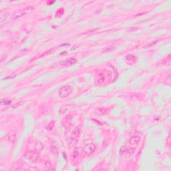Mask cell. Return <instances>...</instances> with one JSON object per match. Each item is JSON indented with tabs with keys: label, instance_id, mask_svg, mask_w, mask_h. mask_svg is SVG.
I'll return each instance as SVG.
<instances>
[{
	"label": "cell",
	"instance_id": "cell-1",
	"mask_svg": "<svg viewBox=\"0 0 171 171\" xmlns=\"http://www.w3.org/2000/svg\"><path fill=\"white\" fill-rule=\"evenodd\" d=\"M72 88L69 86H64L59 90V95L61 98H66L71 94Z\"/></svg>",
	"mask_w": 171,
	"mask_h": 171
},
{
	"label": "cell",
	"instance_id": "cell-2",
	"mask_svg": "<svg viewBox=\"0 0 171 171\" xmlns=\"http://www.w3.org/2000/svg\"><path fill=\"white\" fill-rule=\"evenodd\" d=\"M25 157L29 161H36L38 159V154L35 151H29L25 153Z\"/></svg>",
	"mask_w": 171,
	"mask_h": 171
},
{
	"label": "cell",
	"instance_id": "cell-3",
	"mask_svg": "<svg viewBox=\"0 0 171 171\" xmlns=\"http://www.w3.org/2000/svg\"><path fill=\"white\" fill-rule=\"evenodd\" d=\"M80 136V129L78 128H76L74 130L70 136V141L71 142H76V141L78 139Z\"/></svg>",
	"mask_w": 171,
	"mask_h": 171
},
{
	"label": "cell",
	"instance_id": "cell-4",
	"mask_svg": "<svg viewBox=\"0 0 171 171\" xmlns=\"http://www.w3.org/2000/svg\"><path fill=\"white\" fill-rule=\"evenodd\" d=\"M96 145L94 144H88L85 146L84 151H85V153H86L87 155H90V154H92L96 150Z\"/></svg>",
	"mask_w": 171,
	"mask_h": 171
},
{
	"label": "cell",
	"instance_id": "cell-5",
	"mask_svg": "<svg viewBox=\"0 0 171 171\" xmlns=\"http://www.w3.org/2000/svg\"><path fill=\"white\" fill-rule=\"evenodd\" d=\"M140 141V136H132L129 141V144L130 145L137 144Z\"/></svg>",
	"mask_w": 171,
	"mask_h": 171
},
{
	"label": "cell",
	"instance_id": "cell-6",
	"mask_svg": "<svg viewBox=\"0 0 171 171\" xmlns=\"http://www.w3.org/2000/svg\"><path fill=\"white\" fill-rule=\"evenodd\" d=\"M96 80L98 84H102L105 81V76L103 73L99 74L97 77H96Z\"/></svg>",
	"mask_w": 171,
	"mask_h": 171
},
{
	"label": "cell",
	"instance_id": "cell-7",
	"mask_svg": "<svg viewBox=\"0 0 171 171\" xmlns=\"http://www.w3.org/2000/svg\"><path fill=\"white\" fill-rule=\"evenodd\" d=\"M77 60L74 58H69L68 59L66 62H64L65 64H70V65H72L74 64L75 63H76Z\"/></svg>",
	"mask_w": 171,
	"mask_h": 171
},
{
	"label": "cell",
	"instance_id": "cell-8",
	"mask_svg": "<svg viewBox=\"0 0 171 171\" xmlns=\"http://www.w3.org/2000/svg\"><path fill=\"white\" fill-rule=\"evenodd\" d=\"M62 9H58V11H57V13H56V16H58V14H59L58 17H61L63 13H64V11L61 12V11H62Z\"/></svg>",
	"mask_w": 171,
	"mask_h": 171
},
{
	"label": "cell",
	"instance_id": "cell-9",
	"mask_svg": "<svg viewBox=\"0 0 171 171\" xmlns=\"http://www.w3.org/2000/svg\"><path fill=\"white\" fill-rule=\"evenodd\" d=\"M74 157H76L79 155V150H78V148H76L75 150H74Z\"/></svg>",
	"mask_w": 171,
	"mask_h": 171
}]
</instances>
